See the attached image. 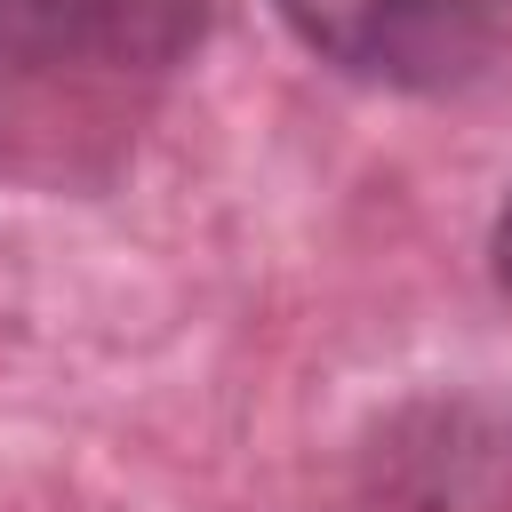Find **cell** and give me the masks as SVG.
Here are the masks:
<instances>
[{
  "label": "cell",
  "mask_w": 512,
  "mask_h": 512,
  "mask_svg": "<svg viewBox=\"0 0 512 512\" xmlns=\"http://www.w3.org/2000/svg\"><path fill=\"white\" fill-rule=\"evenodd\" d=\"M272 8L320 64L376 88H440L472 72L512 24V0H272Z\"/></svg>",
  "instance_id": "cell-1"
},
{
  "label": "cell",
  "mask_w": 512,
  "mask_h": 512,
  "mask_svg": "<svg viewBox=\"0 0 512 512\" xmlns=\"http://www.w3.org/2000/svg\"><path fill=\"white\" fill-rule=\"evenodd\" d=\"M208 24V0H0V56L32 72L152 80Z\"/></svg>",
  "instance_id": "cell-2"
},
{
  "label": "cell",
  "mask_w": 512,
  "mask_h": 512,
  "mask_svg": "<svg viewBox=\"0 0 512 512\" xmlns=\"http://www.w3.org/2000/svg\"><path fill=\"white\" fill-rule=\"evenodd\" d=\"M488 264H496V288L512 296V192H504V208H496V232H488Z\"/></svg>",
  "instance_id": "cell-3"
}]
</instances>
